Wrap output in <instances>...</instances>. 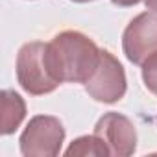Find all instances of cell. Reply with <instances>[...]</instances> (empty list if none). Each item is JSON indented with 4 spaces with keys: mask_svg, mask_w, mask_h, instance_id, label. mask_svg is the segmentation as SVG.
<instances>
[{
    "mask_svg": "<svg viewBox=\"0 0 157 157\" xmlns=\"http://www.w3.org/2000/svg\"><path fill=\"white\" fill-rule=\"evenodd\" d=\"M100 48L76 30H65L46 43V65L59 83H87L100 61Z\"/></svg>",
    "mask_w": 157,
    "mask_h": 157,
    "instance_id": "cell-1",
    "label": "cell"
},
{
    "mask_svg": "<svg viewBox=\"0 0 157 157\" xmlns=\"http://www.w3.org/2000/svg\"><path fill=\"white\" fill-rule=\"evenodd\" d=\"M17 82L32 96L54 93L61 83L50 74L46 65V43L32 41L17 54Z\"/></svg>",
    "mask_w": 157,
    "mask_h": 157,
    "instance_id": "cell-2",
    "label": "cell"
},
{
    "mask_svg": "<svg viewBox=\"0 0 157 157\" xmlns=\"http://www.w3.org/2000/svg\"><path fill=\"white\" fill-rule=\"evenodd\" d=\"M65 142V128L57 117L35 115L21 133L19 146L24 157H56Z\"/></svg>",
    "mask_w": 157,
    "mask_h": 157,
    "instance_id": "cell-3",
    "label": "cell"
},
{
    "mask_svg": "<svg viewBox=\"0 0 157 157\" xmlns=\"http://www.w3.org/2000/svg\"><path fill=\"white\" fill-rule=\"evenodd\" d=\"M126 89L128 82L124 67L109 50H102L98 67L85 83L87 94L102 104H117L124 98Z\"/></svg>",
    "mask_w": 157,
    "mask_h": 157,
    "instance_id": "cell-4",
    "label": "cell"
},
{
    "mask_svg": "<svg viewBox=\"0 0 157 157\" xmlns=\"http://www.w3.org/2000/svg\"><path fill=\"white\" fill-rule=\"evenodd\" d=\"M122 50L129 63L142 65L157 52V13H139L122 33Z\"/></svg>",
    "mask_w": 157,
    "mask_h": 157,
    "instance_id": "cell-5",
    "label": "cell"
},
{
    "mask_svg": "<svg viewBox=\"0 0 157 157\" xmlns=\"http://www.w3.org/2000/svg\"><path fill=\"white\" fill-rule=\"evenodd\" d=\"M94 135H98L105 142L109 155L128 157L133 155L137 150L135 126L128 117L120 113L109 111L104 117H100V120L94 126Z\"/></svg>",
    "mask_w": 157,
    "mask_h": 157,
    "instance_id": "cell-6",
    "label": "cell"
},
{
    "mask_svg": "<svg viewBox=\"0 0 157 157\" xmlns=\"http://www.w3.org/2000/svg\"><path fill=\"white\" fill-rule=\"evenodd\" d=\"M0 105H2L0 133L11 135L17 131V128L22 124V120L26 117V102L19 93H15L11 89H4L0 93Z\"/></svg>",
    "mask_w": 157,
    "mask_h": 157,
    "instance_id": "cell-7",
    "label": "cell"
},
{
    "mask_svg": "<svg viewBox=\"0 0 157 157\" xmlns=\"http://www.w3.org/2000/svg\"><path fill=\"white\" fill-rule=\"evenodd\" d=\"M65 155H94V157H105L109 155V150L105 146V142L98 137V135H83L78 137L70 142V146L65 150Z\"/></svg>",
    "mask_w": 157,
    "mask_h": 157,
    "instance_id": "cell-8",
    "label": "cell"
},
{
    "mask_svg": "<svg viewBox=\"0 0 157 157\" xmlns=\"http://www.w3.org/2000/svg\"><path fill=\"white\" fill-rule=\"evenodd\" d=\"M140 67H142V82L146 89L157 96V52L151 54Z\"/></svg>",
    "mask_w": 157,
    "mask_h": 157,
    "instance_id": "cell-9",
    "label": "cell"
},
{
    "mask_svg": "<svg viewBox=\"0 0 157 157\" xmlns=\"http://www.w3.org/2000/svg\"><path fill=\"white\" fill-rule=\"evenodd\" d=\"M111 2L120 8H131V6H137L139 2H144V0H111Z\"/></svg>",
    "mask_w": 157,
    "mask_h": 157,
    "instance_id": "cell-10",
    "label": "cell"
},
{
    "mask_svg": "<svg viewBox=\"0 0 157 157\" xmlns=\"http://www.w3.org/2000/svg\"><path fill=\"white\" fill-rule=\"evenodd\" d=\"M144 4L150 11H155L157 13V0H144Z\"/></svg>",
    "mask_w": 157,
    "mask_h": 157,
    "instance_id": "cell-11",
    "label": "cell"
},
{
    "mask_svg": "<svg viewBox=\"0 0 157 157\" xmlns=\"http://www.w3.org/2000/svg\"><path fill=\"white\" fill-rule=\"evenodd\" d=\"M72 2H78V4H85V2H91V0H72Z\"/></svg>",
    "mask_w": 157,
    "mask_h": 157,
    "instance_id": "cell-12",
    "label": "cell"
}]
</instances>
